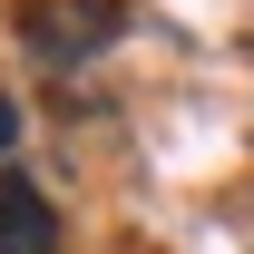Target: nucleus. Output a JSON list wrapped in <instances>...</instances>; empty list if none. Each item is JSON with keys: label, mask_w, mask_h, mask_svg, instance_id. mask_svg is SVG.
<instances>
[{"label": "nucleus", "mask_w": 254, "mask_h": 254, "mask_svg": "<svg viewBox=\"0 0 254 254\" xmlns=\"http://www.w3.org/2000/svg\"><path fill=\"white\" fill-rule=\"evenodd\" d=\"M0 254H59V205L30 176H0Z\"/></svg>", "instance_id": "obj_2"}, {"label": "nucleus", "mask_w": 254, "mask_h": 254, "mask_svg": "<svg viewBox=\"0 0 254 254\" xmlns=\"http://www.w3.org/2000/svg\"><path fill=\"white\" fill-rule=\"evenodd\" d=\"M10 147H20V98L0 88V157H10Z\"/></svg>", "instance_id": "obj_3"}, {"label": "nucleus", "mask_w": 254, "mask_h": 254, "mask_svg": "<svg viewBox=\"0 0 254 254\" xmlns=\"http://www.w3.org/2000/svg\"><path fill=\"white\" fill-rule=\"evenodd\" d=\"M118 30H127V10H118V0H30V10H20V39H30L49 68L98 59Z\"/></svg>", "instance_id": "obj_1"}]
</instances>
